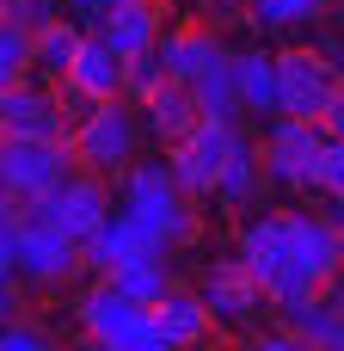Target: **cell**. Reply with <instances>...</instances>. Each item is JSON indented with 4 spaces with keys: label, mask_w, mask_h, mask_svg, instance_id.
Instances as JSON below:
<instances>
[{
    "label": "cell",
    "mask_w": 344,
    "mask_h": 351,
    "mask_svg": "<svg viewBox=\"0 0 344 351\" xmlns=\"http://www.w3.org/2000/svg\"><path fill=\"white\" fill-rule=\"evenodd\" d=\"M259 185H271V179H265V148H259L252 136H240V142H234V160H228V173H222V185H215L209 204L228 210V216H234V210H252V204H259Z\"/></svg>",
    "instance_id": "20"
},
{
    "label": "cell",
    "mask_w": 344,
    "mask_h": 351,
    "mask_svg": "<svg viewBox=\"0 0 344 351\" xmlns=\"http://www.w3.org/2000/svg\"><path fill=\"white\" fill-rule=\"evenodd\" d=\"M234 86H240V111L246 117H283V74H277V56L271 49H234Z\"/></svg>",
    "instance_id": "16"
},
{
    "label": "cell",
    "mask_w": 344,
    "mask_h": 351,
    "mask_svg": "<svg viewBox=\"0 0 344 351\" xmlns=\"http://www.w3.org/2000/svg\"><path fill=\"white\" fill-rule=\"evenodd\" d=\"M320 191L344 197V136H326V154H320Z\"/></svg>",
    "instance_id": "28"
},
{
    "label": "cell",
    "mask_w": 344,
    "mask_h": 351,
    "mask_svg": "<svg viewBox=\"0 0 344 351\" xmlns=\"http://www.w3.org/2000/svg\"><path fill=\"white\" fill-rule=\"evenodd\" d=\"M142 123H148V136H154L160 148H172V142H185V136L203 123V105H197V93H191L185 80H166V86L142 105Z\"/></svg>",
    "instance_id": "19"
},
{
    "label": "cell",
    "mask_w": 344,
    "mask_h": 351,
    "mask_svg": "<svg viewBox=\"0 0 344 351\" xmlns=\"http://www.w3.org/2000/svg\"><path fill=\"white\" fill-rule=\"evenodd\" d=\"M142 253H148V247H142L135 222L117 210V216H111V222L86 241V271H92V278H117V271H123L129 259H142Z\"/></svg>",
    "instance_id": "22"
},
{
    "label": "cell",
    "mask_w": 344,
    "mask_h": 351,
    "mask_svg": "<svg viewBox=\"0 0 344 351\" xmlns=\"http://www.w3.org/2000/svg\"><path fill=\"white\" fill-rule=\"evenodd\" d=\"M117 284H123L142 308H154L160 296L178 290V278H172V253H142V259H129V265L117 271Z\"/></svg>",
    "instance_id": "24"
},
{
    "label": "cell",
    "mask_w": 344,
    "mask_h": 351,
    "mask_svg": "<svg viewBox=\"0 0 344 351\" xmlns=\"http://www.w3.org/2000/svg\"><path fill=\"white\" fill-rule=\"evenodd\" d=\"M6 19L25 25V31H49L62 12H55V0H6Z\"/></svg>",
    "instance_id": "27"
},
{
    "label": "cell",
    "mask_w": 344,
    "mask_h": 351,
    "mask_svg": "<svg viewBox=\"0 0 344 351\" xmlns=\"http://www.w3.org/2000/svg\"><path fill=\"white\" fill-rule=\"evenodd\" d=\"M320 130L326 136H344V80H339V93H332V105H326V117H320Z\"/></svg>",
    "instance_id": "33"
},
{
    "label": "cell",
    "mask_w": 344,
    "mask_h": 351,
    "mask_svg": "<svg viewBox=\"0 0 344 351\" xmlns=\"http://www.w3.org/2000/svg\"><path fill=\"white\" fill-rule=\"evenodd\" d=\"M129 93V56H117L98 31H86V43H80V62H74V74L62 80V105H68V123H80L92 105H105V99H123Z\"/></svg>",
    "instance_id": "9"
},
{
    "label": "cell",
    "mask_w": 344,
    "mask_h": 351,
    "mask_svg": "<svg viewBox=\"0 0 344 351\" xmlns=\"http://www.w3.org/2000/svg\"><path fill=\"white\" fill-rule=\"evenodd\" d=\"M339 0H252V31L259 37H308L332 19Z\"/></svg>",
    "instance_id": "21"
},
{
    "label": "cell",
    "mask_w": 344,
    "mask_h": 351,
    "mask_svg": "<svg viewBox=\"0 0 344 351\" xmlns=\"http://www.w3.org/2000/svg\"><path fill=\"white\" fill-rule=\"evenodd\" d=\"M283 228H289V259H295V278L308 290H326L332 271L344 265V241L332 228V216H308V210H283Z\"/></svg>",
    "instance_id": "14"
},
{
    "label": "cell",
    "mask_w": 344,
    "mask_h": 351,
    "mask_svg": "<svg viewBox=\"0 0 344 351\" xmlns=\"http://www.w3.org/2000/svg\"><path fill=\"white\" fill-rule=\"evenodd\" d=\"M197 290H203V302H209V315H215V333H252V321H259L265 302H271V290L246 271L240 253H234V259H215Z\"/></svg>",
    "instance_id": "12"
},
{
    "label": "cell",
    "mask_w": 344,
    "mask_h": 351,
    "mask_svg": "<svg viewBox=\"0 0 344 351\" xmlns=\"http://www.w3.org/2000/svg\"><path fill=\"white\" fill-rule=\"evenodd\" d=\"M111 12V0H68V19L74 25H86V31H98V19Z\"/></svg>",
    "instance_id": "32"
},
{
    "label": "cell",
    "mask_w": 344,
    "mask_h": 351,
    "mask_svg": "<svg viewBox=\"0 0 344 351\" xmlns=\"http://www.w3.org/2000/svg\"><path fill=\"white\" fill-rule=\"evenodd\" d=\"M74 167H80L74 136L68 142H25V136L0 142V191H6V204H43Z\"/></svg>",
    "instance_id": "6"
},
{
    "label": "cell",
    "mask_w": 344,
    "mask_h": 351,
    "mask_svg": "<svg viewBox=\"0 0 344 351\" xmlns=\"http://www.w3.org/2000/svg\"><path fill=\"white\" fill-rule=\"evenodd\" d=\"M326 216H332V228H339V241H344V197H332V210H326Z\"/></svg>",
    "instance_id": "35"
},
{
    "label": "cell",
    "mask_w": 344,
    "mask_h": 351,
    "mask_svg": "<svg viewBox=\"0 0 344 351\" xmlns=\"http://www.w3.org/2000/svg\"><path fill=\"white\" fill-rule=\"evenodd\" d=\"M0 351H55V346H49V339H43L37 327L12 321V327H6V339H0Z\"/></svg>",
    "instance_id": "30"
},
{
    "label": "cell",
    "mask_w": 344,
    "mask_h": 351,
    "mask_svg": "<svg viewBox=\"0 0 344 351\" xmlns=\"http://www.w3.org/2000/svg\"><path fill=\"white\" fill-rule=\"evenodd\" d=\"M160 56H166V74H172V80L197 86V80H203L215 62H228L234 49L222 43L215 25H185V31H166V37H160Z\"/></svg>",
    "instance_id": "15"
},
{
    "label": "cell",
    "mask_w": 344,
    "mask_h": 351,
    "mask_svg": "<svg viewBox=\"0 0 344 351\" xmlns=\"http://www.w3.org/2000/svg\"><path fill=\"white\" fill-rule=\"evenodd\" d=\"M234 142H240V130H234V123L203 117L185 142H172V148H166V160H172V173H178V185H185V197H191V204L215 197V185H222V173H228V160H234Z\"/></svg>",
    "instance_id": "8"
},
{
    "label": "cell",
    "mask_w": 344,
    "mask_h": 351,
    "mask_svg": "<svg viewBox=\"0 0 344 351\" xmlns=\"http://www.w3.org/2000/svg\"><path fill=\"white\" fill-rule=\"evenodd\" d=\"M339 12H344V6H339ZM314 49L344 74V19H339V25H320V43H314Z\"/></svg>",
    "instance_id": "31"
},
{
    "label": "cell",
    "mask_w": 344,
    "mask_h": 351,
    "mask_svg": "<svg viewBox=\"0 0 344 351\" xmlns=\"http://www.w3.org/2000/svg\"><path fill=\"white\" fill-rule=\"evenodd\" d=\"M80 43H86V25H74V19H55L49 31H37V74L68 80L74 62H80Z\"/></svg>",
    "instance_id": "23"
},
{
    "label": "cell",
    "mask_w": 344,
    "mask_h": 351,
    "mask_svg": "<svg viewBox=\"0 0 344 351\" xmlns=\"http://www.w3.org/2000/svg\"><path fill=\"white\" fill-rule=\"evenodd\" d=\"M277 74H283V117H308V123L326 117V105H332V93L344 80L320 49H283Z\"/></svg>",
    "instance_id": "13"
},
{
    "label": "cell",
    "mask_w": 344,
    "mask_h": 351,
    "mask_svg": "<svg viewBox=\"0 0 344 351\" xmlns=\"http://www.w3.org/2000/svg\"><path fill=\"white\" fill-rule=\"evenodd\" d=\"M74 321H80V333L105 339L111 351H172L154 308H142L117 278H92V290H80V302H74Z\"/></svg>",
    "instance_id": "3"
},
{
    "label": "cell",
    "mask_w": 344,
    "mask_h": 351,
    "mask_svg": "<svg viewBox=\"0 0 344 351\" xmlns=\"http://www.w3.org/2000/svg\"><path fill=\"white\" fill-rule=\"evenodd\" d=\"M320 296H326V302H332V308H339V315H344V265H339V271H332V284H326Z\"/></svg>",
    "instance_id": "34"
},
{
    "label": "cell",
    "mask_w": 344,
    "mask_h": 351,
    "mask_svg": "<svg viewBox=\"0 0 344 351\" xmlns=\"http://www.w3.org/2000/svg\"><path fill=\"white\" fill-rule=\"evenodd\" d=\"M154 321H160V333L172 339V351H203L209 333H215V315H209L203 290H172V296H160V302H154Z\"/></svg>",
    "instance_id": "18"
},
{
    "label": "cell",
    "mask_w": 344,
    "mask_h": 351,
    "mask_svg": "<svg viewBox=\"0 0 344 351\" xmlns=\"http://www.w3.org/2000/svg\"><path fill=\"white\" fill-rule=\"evenodd\" d=\"M166 80H172V74H166V56H160V49H142V56H129V93H123V99L148 105Z\"/></svg>",
    "instance_id": "26"
},
{
    "label": "cell",
    "mask_w": 344,
    "mask_h": 351,
    "mask_svg": "<svg viewBox=\"0 0 344 351\" xmlns=\"http://www.w3.org/2000/svg\"><path fill=\"white\" fill-rule=\"evenodd\" d=\"M135 111H142L135 99H105V105H92V111L74 123V160H80L86 173L123 179V173L142 160V136H148V123H142Z\"/></svg>",
    "instance_id": "4"
},
{
    "label": "cell",
    "mask_w": 344,
    "mask_h": 351,
    "mask_svg": "<svg viewBox=\"0 0 344 351\" xmlns=\"http://www.w3.org/2000/svg\"><path fill=\"white\" fill-rule=\"evenodd\" d=\"M123 216L135 222V234H142L148 253H178V247L197 234L191 197H185V185H178V173H172L166 154L135 160V167L123 173Z\"/></svg>",
    "instance_id": "2"
},
{
    "label": "cell",
    "mask_w": 344,
    "mask_h": 351,
    "mask_svg": "<svg viewBox=\"0 0 344 351\" xmlns=\"http://www.w3.org/2000/svg\"><path fill=\"white\" fill-rule=\"evenodd\" d=\"M160 0H111V12L98 19V37L117 49V56H142V49H160Z\"/></svg>",
    "instance_id": "17"
},
{
    "label": "cell",
    "mask_w": 344,
    "mask_h": 351,
    "mask_svg": "<svg viewBox=\"0 0 344 351\" xmlns=\"http://www.w3.org/2000/svg\"><path fill=\"white\" fill-rule=\"evenodd\" d=\"M31 68H37V31H25V25H0V86H12V80H31Z\"/></svg>",
    "instance_id": "25"
},
{
    "label": "cell",
    "mask_w": 344,
    "mask_h": 351,
    "mask_svg": "<svg viewBox=\"0 0 344 351\" xmlns=\"http://www.w3.org/2000/svg\"><path fill=\"white\" fill-rule=\"evenodd\" d=\"M246 351H320L314 339H302L295 327H277V333H259V339H246Z\"/></svg>",
    "instance_id": "29"
},
{
    "label": "cell",
    "mask_w": 344,
    "mask_h": 351,
    "mask_svg": "<svg viewBox=\"0 0 344 351\" xmlns=\"http://www.w3.org/2000/svg\"><path fill=\"white\" fill-rule=\"evenodd\" d=\"M31 210H37L43 222H55L68 241H80V247H86V241L111 222V191H105V173L74 167V173H68V179H62L43 204H31Z\"/></svg>",
    "instance_id": "11"
},
{
    "label": "cell",
    "mask_w": 344,
    "mask_h": 351,
    "mask_svg": "<svg viewBox=\"0 0 344 351\" xmlns=\"http://www.w3.org/2000/svg\"><path fill=\"white\" fill-rule=\"evenodd\" d=\"M234 253L246 259V271L271 290V308H283V302H302V296H314L302 278H295V259H289V228H283V210L277 216H246L240 222V234H234Z\"/></svg>",
    "instance_id": "7"
},
{
    "label": "cell",
    "mask_w": 344,
    "mask_h": 351,
    "mask_svg": "<svg viewBox=\"0 0 344 351\" xmlns=\"http://www.w3.org/2000/svg\"><path fill=\"white\" fill-rule=\"evenodd\" d=\"M0 130L25 136V142H68L74 123H68L62 86H49V80H12V86H0Z\"/></svg>",
    "instance_id": "10"
},
{
    "label": "cell",
    "mask_w": 344,
    "mask_h": 351,
    "mask_svg": "<svg viewBox=\"0 0 344 351\" xmlns=\"http://www.w3.org/2000/svg\"><path fill=\"white\" fill-rule=\"evenodd\" d=\"M265 179L289 197L320 191V154H326V130L308 117H271L265 123Z\"/></svg>",
    "instance_id": "5"
},
{
    "label": "cell",
    "mask_w": 344,
    "mask_h": 351,
    "mask_svg": "<svg viewBox=\"0 0 344 351\" xmlns=\"http://www.w3.org/2000/svg\"><path fill=\"white\" fill-rule=\"evenodd\" d=\"M80 271H86V247L80 241H68L31 204H6V216H0V278H6V290L12 284H25V290H68Z\"/></svg>",
    "instance_id": "1"
}]
</instances>
